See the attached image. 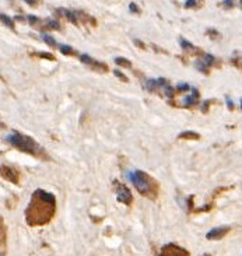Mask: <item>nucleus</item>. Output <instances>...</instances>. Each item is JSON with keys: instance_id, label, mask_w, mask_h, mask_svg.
I'll return each mask as SVG.
<instances>
[{"instance_id": "39448f33", "label": "nucleus", "mask_w": 242, "mask_h": 256, "mask_svg": "<svg viewBox=\"0 0 242 256\" xmlns=\"http://www.w3.org/2000/svg\"><path fill=\"white\" fill-rule=\"evenodd\" d=\"M228 231H229V227H217V228L210 230L209 232H207V235H206V238H207V239H220V238H222Z\"/></svg>"}, {"instance_id": "f8f14e48", "label": "nucleus", "mask_w": 242, "mask_h": 256, "mask_svg": "<svg viewBox=\"0 0 242 256\" xmlns=\"http://www.w3.org/2000/svg\"><path fill=\"white\" fill-rule=\"evenodd\" d=\"M115 63L116 65H120V66H125V67H130V66H132V63L127 59H125V58H116Z\"/></svg>"}, {"instance_id": "412c9836", "label": "nucleus", "mask_w": 242, "mask_h": 256, "mask_svg": "<svg viewBox=\"0 0 242 256\" xmlns=\"http://www.w3.org/2000/svg\"><path fill=\"white\" fill-rule=\"evenodd\" d=\"M165 95L167 97H174V88L172 87H169V85H165Z\"/></svg>"}, {"instance_id": "f257e3e1", "label": "nucleus", "mask_w": 242, "mask_h": 256, "mask_svg": "<svg viewBox=\"0 0 242 256\" xmlns=\"http://www.w3.org/2000/svg\"><path fill=\"white\" fill-rule=\"evenodd\" d=\"M31 203H34L39 209L30 204V209L27 210V217H28V223L30 224L46 223L50 218V216L53 214V211H55V197H53V195L46 193L43 191L35 192Z\"/></svg>"}, {"instance_id": "9d476101", "label": "nucleus", "mask_w": 242, "mask_h": 256, "mask_svg": "<svg viewBox=\"0 0 242 256\" xmlns=\"http://www.w3.org/2000/svg\"><path fill=\"white\" fill-rule=\"evenodd\" d=\"M157 87H158V81H157V80H153V79L147 80V83H146V88H147V90L153 91V90L157 88Z\"/></svg>"}, {"instance_id": "6e6552de", "label": "nucleus", "mask_w": 242, "mask_h": 256, "mask_svg": "<svg viewBox=\"0 0 242 256\" xmlns=\"http://www.w3.org/2000/svg\"><path fill=\"white\" fill-rule=\"evenodd\" d=\"M0 20L3 21V23L6 24V25L9 27V28H11V30H13V28H14V23H13V20H11L10 17L4 16V14H0Z\"/></svg>"}, {"instance_id": "423d86ee", "label": "nucleus", "mask_w": 242, "mask_h": 256, "mask_svg": "<svg viewBox=\"0 0 242 256\" xmlns=\"http://www.w3.org/2000/svg\"><path fill=\"white\" fill-rule=\"evenodd\" d=\"M118 200H120L122 203H126V204H129L132 202V195H130L129 189L125 187L123 185H120L119 191H118Z\"/></svg>"}, {"instance_id": "bb28decb", "label": "nucleus", "mask_w": 242, "mask_h": 256, "mask_svg": "<svg viewBox=\"0 0 242 256\" xmlns=\"http://www.w3.org/2000/svg\"><path fill=\"white\" fill-rule=\"evenodd\" d=\"M41 56H42V58H46V59H53V56L49 55V53H41Z\"/></svg>"}, {"instance_id": "393cba45", "label": "nucleus", "mask_w": 242, "mask_h": 256, "mask_svg": "<svg viewBox=\"0 0 242 256\" xmlns=\"http://www.w3.org/2000/svg\"><path fill=\"white\" fill-rule=\"evenodd\" d=\"M115 74L118 76V77H120V79H122L123 81H127V79H126V77H125V76H123L122 73H119V72H118V70H116V72H115Z\"/></svg>"}, {"instance_id": "c85d7f7f", "label": "nucleus", "mask_w": 242, "mask_h": 256, "mask_svg": "<svg viewBox=\"0 0 242 256\" xmlns=\"http://www.w3.org/2000/svg\"><path fill=\"white\" fill-rule=\"evenodd\" d=\"M241 108H242V99H241Z\"/></svg>"}, {"instance_id": "6ab92c4d", "label": "nucleus", "mask_w": 242, "mask_h": 256, "mask_svg": "<svg viewBox=\"0 0 242 256\" xmlns=\"http://www.w3.org/2000/svg\"><path fill=\"white\" fill-rule=\"evenodd\" d=\"M197 3H199V0H186L185 7H186V9H192V7L197 6Z\"/></svg>"}, {"instance_id": "4be33fe9", "label": "nucleus", "mask_w": 242, "mask_h": 256, "mask_svg": "<svg viewBox=\"0 0 242 256\" xmlns=\"http://www.w3.org/2000/svg\"><path fill=\"white\" fill-rule=\"evenodd\" d=\"M129 10L132 11V13H136V14H139V13H140V10H139V7H137V4H134V3H130Z\"/></svg>"}, {"instance_id": "5701e85b", "label": "nucleus", "mask_w": 242, "mask_h": 256, "mask_svg": "<svg viewBox=\"0 0 242 256\" xmlns=\"http://www.w3.org/2000/svg\"><path fill=\"white\" fill-rule=\"evenodd\" d=\"M28 21H30L31 24H35V23H38V18L35 16H28Z\"/></svg>"}, {"instance_id": "4468645a", "label": "nucleus", "mask_w": 242, "mask_h": 256, "mask_svg": "<svg viewBox=\"0 0 242 256\" xmlns=\"http://www.w3.org/2000/svg\"><path fill=\"white\" fill-rule=\"evenodd\" d=\"M203 63H204L206 66H211L213 63H214V56L213 55H204V58H203Z\"/></svg>"}, {"instance_id": "1a4fd4ad", "label": "nucleus", "mask_w": 242, "mask_h": 256, "mask_svg": "<svg viewBox=\"0 0 242 256\" xmlns=\"http://www.w3.org/2000/svg\"><path fill=\"white\" fill-rule=\"evenodd\" d=\"M179 43H181V46H182V49H185V50H188V49L193 50V49H195V46H193L190 42H188L186 39H183V38L179 39Z\"/></svg>"}, {"instance_id": "ddd939ff", "label": "nucleus", "mask_w": 242, "mask_h": 256, "mask_svg": "<svg viewBox=\"0 0 242 256\" xmlns=\"http://www.w3.org/2000/svg\"><path fill=\"white\" fill-rule=\"evenodd\" d=\"M181 139H199V135L197 133H193V132H185L182 135H179Z\"/></svg>"}, {"instance_id": "b1692460", "label": "nucleus", "mask_w": 242, "mask_h": 256, "mask_svg": "<svg viewBox=\"0 0 242 256\" xmlns=\"http://www.w3.org/2000/svg\"><path fill=\"white\" fill-rule=\"evenodd\" d=\"M224 6H226V7H232V6H234V2H232V0H224Z\"/></svg>"}, {"instance_id": "aec40b11", "label": "nucleus", "mask_w": 242, "mask_h": 256, "mask_svg": "<svg viewBox=\"0 0 242 256\" xmlns=\"http://www.w3.org/2000/svg\"><path fill=\"white\" fill-rule=\"evenodd\" d=\"M178 90L179 91H188V90H190V85L186 84V83H181V84L178 85Z\"/></svg>"}, {"instance_id": "7ed1b4c3", "label": "nucleus", "mask_w": 242, "mask_h": 256, "mask_svg": "<svg viewBox=\"0 0 242 256\" xmlns=\"http://www.w3.org/2000/svg\"><path fill=\"white\" fill-rule=\"evenodd\" d=\"M7 140L10 141L11 144H14L16 147H18L20 150L25 151V153H35L38 150V146L34 143L31 139L25 137L23 135H18V133H13L7 137Z\"/></svg>"}, {"instance_id": "dca6fc26", "label": "nucleus", "mask_w": 242, "mask_h": 256, "mask_svg": "<svg viewBox=\"0 0 242 256\" xmlns=\"http://www.w3.org/2000/svg\"><path fill=\"white\" fill-rule=\"evenodd\" d=\"M42 39L45 41V42H46V43H48V45H49V46H55V45H56V42H55V39H53L52 36L46 35V34H43V35H42Z\"/></svg>"}, {"instance_id": "a211bd4d", "label": "nucleus", "mask_w": 242, "mask_h": 256, "mask_svg": "<svg viewBox=\"0 0 242 256\" xmlns=\"http://www.w3.org/2000/svg\"><path fill=\"white\" fill-rule=\"evenodd\" d=\"M48 27L52 28V30H60V24L57 23V21H55V20H49V21H48Z\"/></svg>"}, {"instance_id": "cd10ccee", "label": "nucleus", "mask_w": 242, "mask_h": 256, "mask_svg": "<svg viewBox=\"0 0 242 256\" xmlns=\"http://www.w3.org/2000/svg\"><path fill=\"white\" fill-rule=\"evenodd\" d=\"M134 43H136L137 46H140V48H144V43H141L140 41H137V39H134Z\"/></svg>"}, {"instance_id": "2eb2a0df", "label": "nucleus", "mask_w": 242, "mask_h": 256, "mask_svg": "<svg viewBox=\"0 0 242 256\" xmlns=\"http://www.w3.org/2000/svg\"><path fill=\"white\" fill-rule=\"evenodd\" d=\"M195 66H196V69H199L200 72H203V73H207V66L203 63V60H197V62L195 63Z\"/></svg>"}, {"instance_id": "a878e982", "label": "nucleus", "mask_w": 242, "mask_h": 256, "mask_svg": "<svg viewBox=\"0 0 242 256\" xmlns=\"http://www.w3.org/2000/svg\"><path fill=\"white\" fill-rule=\"evenodd\" d=\"M24 2H27V3L31 4V6H35V4L38 3V0H24Z\"/></svg>"}, {"instance_id": "f3484780", "label": "nucleus", "mask_w": 242, "mask_h": 256, "mask_svg": "<svg viewBox=\"0 0 242 256\" xmlns=\"http://www.w3.org/2000/svg\"><path fill=\"white\" fill-rule=\"evenodd\" d=\"M59 48H60V52L64 53V55H70V53L73 52L72 46H69V45H60Z\"/></svg>"}, {"instance_id": "c756f323", "label": "nucleus", "mask_w": 242, "mask_h": 256, "mask_svg": "<svg viewBox=\"0 0 242 256\" xmlns=\"http://www.w3.org/2000/svg\"><path fill=\"white\" fill-rule=\"evenodd\" d=\"M241 4H242V0H241Z\"/></svg>"}, {"instance_id": "0eeeda50", "label": "nucleus", "mask_w": 242, "mask_h": 256, "mask_svg": "<svg viewBox=\"0 0 242 256\" xmlns=\"http://www.w3.org/2000/svg\"><path fill=\"white\" fill-rule=\"evenodd\" d=\"M192 90V95H188L185 99H183V104H185L186 106H190L193 105V104H196V101H197V97H199V92H197V90L196 88H190Z\"/></svg>"}, {"instance_id": "f03ea898", "label": "nucleus", "mask_w": 242, "mask_h": 256, "mask_svg": "<svg viewBox=\"0 0 242 256\" xmlns=\"http://www.w3.org/2000/svg\"><path fill=\"white\" fill-rule=\"evenodd\" d=\"M127 178L140 193L148 195L151 197V195L154 193V184L148 175L141 172V171H130L127 174Z\"/></svg>"}, {"instance_id": "9b49d317", "label": "nucleus", "mask_w": 242, "mask_h": 256, "mask_svg": "<svg viewBox=\"0 0 242 256\" xmlns=\"http://www.w3.org/2000/svg\"><path fill=\"white\" fill-rule=\"evenodd\" d=\"M60 11H62V13H63L64 16H66L73 24H77V17H76V14H74V13H72V11H67V10H60Z\"/></svg>"}, {"instance_id": "20e7f679", "label": "nucleus", "mask_w": 242, "mask_h": 256, "mask_svg": "<svg viewBox=\"0 0 242 256\" xmlns=\"http://www.w3.org/2000/svg\"><path fill=\"white\" fill-rule=\"evenodd\" d=\"M160 256H189V253L185 249H182V248L174 245V243H168V245H165L163 248Z\"/></svg>"}]
</instances>
